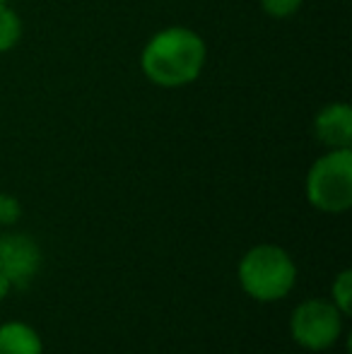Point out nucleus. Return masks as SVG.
Wrapping results in <instances>:
<instances>
[{"instance_id":"nucleus-1","label":"nucleus","mask_w":352,"mask_h":354,"mask_svg":"<svg viewBox=\"0 0 352 354\" xmlns=\"http://www.w3.org/2000/svg\"><path fill=\"white\" fill-rule=\"evenodd\" d=\"M205 58L207 48L201 34L188 27H167L145 44L140 68L152 84L176 89L201 77Z\"/></svg>"},{"instance_id":"nucleus-2","label":"nucleus","mask_w":352,"mask_h":354,"mask_svg":"<svg viewBox=\"0 0 352 354\" xmlns=\"http://www.w3.org/2000/svg\"><path fill=\"white\" fill-rule=\"evenodd\" d=\"M241 292L259 304H275L290 297L297 284V263L277 243H256L237 263Z\"/></svg>"},{"instance_id":"nucleus-3","label":"nucleus","mask_w":352,"mask_h":354,"mask_svg":"<svg viewBox=\"0 0 352 354\" xmlns=\"http://www.w3.org/2000/svg\"><path fill=\"white\" fill-rule=\"evenodd\" d=\"M306 201L314 210L343 214L352 207V147L328 149L306 171Z\"/></svg>"},{"instance_id":"nucleus-4","label":"nucleus","mask_w":352,"mask_h":354,"mask_svg":"<svg viewBox=\"0 0 352 354\" xmlns=\"http://www.w3.org/2000/svg\"><path fill=\"white\" fill-rule=\"evenodd\" d=\"M345 316L331 299H304L290 316V335L295 345L309 352H326L343 335Z\"/></svg>"},{"instance_id":"nucleus-5","label":"nucleus","mask_w":352,"mask_h":354,"mask_svg":"<svg viewBox=\"0 0 352 354\" xmlns=\"http://www.w3.org/2000/svg\"><path fill=\"white\" fill-rule=\"evenodd\" d=\"M44 266V253L32 234L5 232L0 234V275L12 289H24L32 284Z\"/></svg>"},{"instance_id":"nucleus-6","label":"nucleus","mask_w":352,"mask_h":354,"mask_svg":"<svg viewBox=\"0 0 352 354\" xmlns=\"http://www.w3.org/2000/svg\"><path fill=\"white\" fill-rule=\"evenodd\" d=\"M314 136L328 149L352 147V109L343 102L324 106L314 118Z\"/></svg>"},{"instance_id":"nucleus-7","label":"nucleus","mask_w":352,"mask_h":354,"mask_svg":"<svg viewBox=\"0 0 352 354\" xmlns=\"http://www.w3.org/2000/svg\"><path fill=\"white\" fill-rule=\"evenodd\" d=\"M0 354H44V340L29 323H0Z\"/></svg>"},{"instance_id":"nucleus-8","label":"nucleus","mask_w":352,"mask_h":354,"mask_svg":"<svg viewBox=\"0 0 352 354\" xmlns=\"http://www.w3.org/2000/svg\"><path fill=\"white\" fill-rule=\"evenodd\" d=\"M22 39V19L8 3H0V53L15 48Z\"/></svg>"},{"instance_id":"nucleus-9","label":"nucleus","mask_w":352,"mask_h":354,"mask_svg":"<svg viewBox=\"0 0 352 354\" xmlns=\"http://www.w3.org/2000/svg\"><path fill=\"white\" fill-rule=\"evenodd\" d=\"M331 301L338 306V311L343 313L345 318L352 313V270L345 268L338 275L333 277V284H331Z\"/></svg>"},{"instance_id":"nucleus-10","label":"nucleus","mask_w":352,"mask_h":354,"mask_svg":"<svg viewBox=\"0 0 352 354\" xmlns=\"http://www.w3.org/2000/svg\"><path fill=\"white\" fill-rule=\"evenodd\" d=\"M22 219V203L10 193H0V227H15Z\"/></svg>"},{"instance_id":"nucleus-11","label":"nucleus","mask_w":352,"mask_h":354,"mask_svg":"<svg viewBox=\"0 0 352 354\" xmlns=\"http://www.w3.org/2000/svg\"><path fill=\"white\" fill-rule=\"evenodd\" d=\"M304 0H261V8L268 17L272 19H285V17H292L297 10L302 8Z\"/></svg>"},{"instance_id":"nucleus-12","label":"nucleus","mask_w":352,"mask_h":354,"mask_svg":"<svg viewBox=\"0 0 352 354\" xmlns=\"http://www.w3.org/2000/svg\"><path fill=\"white\" fill-rule=\"evenodd\" d=\"M10 292H12V287H10V282L8 280H5V277L3 275H0V304H3L5 301V297H8V294Z\"/></svg>"},{"instance_id":"nucleus-13","label":"nucleus","mask_w":352,"mask_h":354,"mask_svg":"<svg viewBox=\"0 0 352 354\" xmlns=\"http://www.w3.org/2000/svg\"><path fill=\"white\" fill-rule=\"evenodd\" d=\"M0 3H8V0H0Z\"/></svg>"}]
</instances>
